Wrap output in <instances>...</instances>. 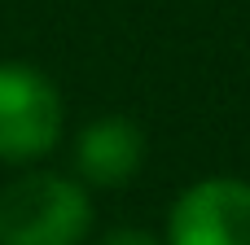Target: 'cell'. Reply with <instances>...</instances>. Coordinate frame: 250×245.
Wrapping results in <instances>:
<instances>
[{
    "label": "cell",
    "mask_w": 250,
    "mask_h": 245,
    "mask_svg": "<svg viewBox=\"0 0 250 245\" xmlns=\"http://www.w3.org/2000/svg\"><path fill=\"white\" fill-rule=\"evenodd\" d=\"M167 245H250V184L211 175L185 188L167 219Z\"/></svg>",
    "instance_id": "cell-3"
},
{
    "label": "cell",
    "mask_w": 250,
    "mask_h": 245,
    "mask_svg": "<svg viewBox=\"0 0 250 245\" xmlns=\"http://www.w3.org/2000/svg\"><path fill=\"white\" fill-rule=\"evenodd\" d=\"M92 202L79 180L26 171L0 188V245H83Z\"/></svg>",
    "instance_id": "cell-1"
},
{
    "label": "cell",
    "mask_w": 250,
    "mask_h": 245,
    "mask_svg": "<svg viewBox=\"0 0 250 245\" xmlns=\"http://www.w3.org/2000/svg\"><path fill=\"white\" fill-rule=\"evenodd\" d=\"M97 245H158L149 232H141V228H114V232H105Z\"/></svg>",
    "instance_id": "cell-5"
},
{
    "label": "cell",
    "mask_w": 250,
    "mask_h": 245,
    "mask_svg": "<svg viewBox=\"0 0 250 245\" xmlns=\"http://www.w3.org/2000/svg\"><path fill=\"white\" fill-rule=\"evenodd\" d=\"M62 136V96L26 61H0V162H35Z\"/></svg>",
    "instance_id": "cell-2"
},
{
    "label": "cell",
    "mask_w": 250,
    "mask_h": 245,
    "mask_svg": "<svg viewBox=\"0 0 250 245\" xmlns=\"http://www.w3.org/2000/svg\"><path fill=\"white\" fill-rule=\"evenodd\" d=\"M145 162V136L132 118H97L75 140V171L83 184L97 188H123Z\"/></svg>",
    "instance_id": "cell-4"
}]
</instances>
